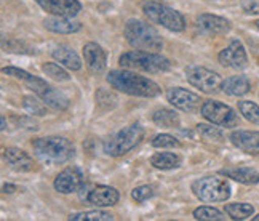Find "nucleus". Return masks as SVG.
Returning <instances> with one entry per match:
<instances>
[{"mask_svg":"<svg viewBox=\"0 0 259 221\" xmlns=\"http://www.w3.org/2000/svg\"><path fill=\"white\" fill-rule=\"evenodd\" d=\"M2 72L4 74H8V76H12L18 80H21V82L31 90V92H34L38 98H44L48 92H50V87L44 79L40 77H35L32 74H29L26 71H23V69H19V67H13V66H8V67H4L2 69Z\"/></svg>","mask_w":259,"mask_h":221,"instance_id":"nucleus-13","label":"nucleus"},{"mask_svg":"<svg viewBox=\"0 0 259 221\" xmlns=\"http://www.w3.org/2000/svg\"><path fill=\"white\" fill-rule=\"evenodd\" d=\"M194 218L200 221H223L224 215L213 207H198L194 210Z\"/></svg>","mask_w":259,"mask_h":221,"instance_id":"nucleus-29","label":"nucleus"},{"mask_svg":"<svg viewBox=\"0 0 259 221\" xmlns=\"http://www.w3.org/2000/svg\"><path fill=\"white\" fill-rule=\"evenodd\" d=\"M226 213L232 219H246L253 216L254 207L250 204H227L226 205Z\"/></svg>","mask_w":259,"mask_h":221,"instance_id":"nucleus-26","label":"nucleus"},{"mask_svg":"<svg viewBox=\"0 0 259 221\" xmlns=\"http://www.w3.org/2000/svg\"><path fill=\"white\" fill-rule=\"evenodd\" d=\"M219 173L224 175L226 178H232L235 181L243 183V185L259 183V172L250 167H229V168H223Z\"/></svg>","mask_w":259,"mask_h":221,"instance_id":"nucleus-21","label":"nucleus"},{"mask_svg":"<svg viewBox=\"0 0 259 221\" xmlns=\"http://www.w3.org/2000/svg\"><path fill=\"white\" fill-rule=\"evenodd\" d=\"M85 183V178L80 168L77 167H67L59 173L55 179V189L61 194H72L77 193Z\"/></svg>","mask_w":259,"mask_h":221,"instance_id":"nucleus-11","label":"nucleus"},{"mask_svg":"<svg viewBox=\"0 0 259 221\" xmlns=\"http://www.w3.org/2000/svg\"><path fill=\"white\" fill-rule=\"evenodd\" d=\"M7 128V119H5V116H2V130H5Z\"/></svg>","mask_w":259,"mask_h":221,"instance_id":"nucleus-38","label":"nucleus"},{"mask_svg":"<svg viewBox=\"0 0 259 221\" xmlns=\"http://www.w3.org/2000/svg\"><path fill=\"white\" fill-rule=\"evenodd\" d=\"M214 125V124H213ZM213 125H208V124H198L197 125V132L202 138L205 139H214V141H223L224 139V135L223 132L219 130L218 127H213Z\"/></svg>","mask_w":259,"mask_h":221,"instance_id":"nucleus-32","label":"nucleus"},{"mask_svg":"<svg viewBox=\"0 0 259 221\" xmlns=\"http://www.w3.org/2000/svg\"><path fill=\"white\" fill-rule=\"evenodd\" d=\"M4 157L7 160V164L12 168L18 170V172H31L34 168V160L24 151L18 148H7L4 151Z\"/></svg>","mask_w":259,"mask_h":221,"instance_id":"nucleus-19","label":"nucleus"},{"mask_svg":"<svg viewBox=\"0 0 259 221\" xmlns=\"http://www.w3.org/2000/svg\"><path fill=\"white\" fill-rule=\"evenodd\" d=\"M166 99H168V103L175 106L176 109L184 110V113H191V114L198 113L203 104V99L200 96L181 87H175L168 90Z\"/></svg>","mask_w":259,"mask_h":221,"instance_id":"nucleus-10","label":"nucleus"},{"mask_svg":"<svg viewBox=\"0 0 259 221\" xmlns=\"http://www.w3.org/2000/svg\"><path fill=\"white\" fill-rule=\"evenodd\" d=\"M144 138V128L141 124H132L126 128L117 132L103 143V149L111 157H122L132 149H135Z\"/></svg>","mask_w":259,"mask_h":221,"instance_id":"nucleus-5","label":"nucleus"},{"mask_svg":"<svg viewBox=\"0 0 259 221\" xmlns=\"http://www.w3.org/2000/svg\"><path fill=\"white\" fill-rule=\"evenodd\" d=\"M53 58L56 59V61L67 67V69H71V71H78V69L82 67V61H80V58H78V55L74 52V50L71 47H67V45H59L53 50Z\"/></svg>","mask_w":259,"mask_h":221,"instance_id":"nucleus-22","label":"nucleus"},{"mask_svg":"<svg viewBox=\"0 0 259 221\" xmlns=\"http://www.w3.org/2000/svg\"><path fill=\"white\" fill-rule=\"evenodd\" d=\"M254 24H256V27H257V29H259V21H256V23H254Z\"/></svg>","mask_w":259,"mask_h":221,"instance_id":"nucleus-40","label":"nucleus"},{"mask_svg":"<svg viewBox=\"0 0 259 221\" xmlns=\"http://www.w3.org/2000/svg\"><path fill=\"white\" fill-rule=\"evenodd\" d=\"M154 196V189L151 186H138L132 191V197L133 200H136V202H146V200H149Z\"/></svg>","mask_w":259,"mask_h":221,"instance_id":"nucleus-35","label":"nucleus"},{"mask_svg":"<svg viewBox=\"0 0 259 221\" xmlns=\"http://www.w3.org/2000/svg\"><path fill=\"white\" fill-rule=\"evenodd\" d=\"M15 189H16L15 185H5V186L2 188V191H4L5 194H12V193H15Z\"/></svg>","mask_w":259,"mask_h":221,"instance_id":"nucleus-37","label":"nucleus"},{"mask_svg":"<svg viewBox=\"0 0 259 221\" xmlns=\"http://www.w3.org/2000/svg\"><path fill=\"white\" fill-rule=\"evenodd\" d=\"M238 110L248 122L259 125V106L253 101H238Z\"/></svg>","mask_w":259,"mask_h":221,"instance_id":"nucleus-28","label":"nucleus"},{"mask_svg":"<svg viewBox=\"0 0 259 221\" xmlns=\"http://www.w3.org/2000/svg\"><path fill=\"white\" fill-rule=\"evenodd\" d=\"M83 58L88 69L93 74H103L107 66L106 52L95 42H88L83 47Z\"/></svg>","mask_w":259,"mask_h":221,"instance_id":"nucleus-16","label":"nucleus"},{"mask_svg":"<svg viewBox=\"0 0 259 221\" xmlns=\"http://www.w3.org/2000/svg\"><path fill=\"white\" fill-rule=\"evenodd\" d=\"M251 84L245 76H232L223 82V92L229 96H243L250 92Z\"/></svg>","mask_w":259,"mask_h":221,"instance_id":"nucleus-23","label":"nucleus"},{"mask_svg":"<svg viewBox=\"0 0 259 221\" xmlns=\"http://www.w3.org/2000/svg\"><path fill=\"white\" fill-rule=\"evenodd\" d=\"M42 71L48 76V77H52L55 80H58V82H67L69 79H71V76H69L64 69L56 64V63H45L42 66Z\"/></svg>","mask_w":259,"mask_h":221,"instance_id":"nucleus-31","label":"nucleus"},{"mask_svg":"<svg viewBox=\"0 0 259 221\" xmlns=\"http://www.w3.org/2000/svg\"><path fill=\"white\" fill-rule=\"evenodd\" d=\"M218 59L224 67H231V69H245L248 64L245 47L238 42V40H232V42L219 53Z\"/></svg>","mask_w":259,"mask_h":221,"instance_id":"nucleus-12","label":"nucleus"},{"mask_svg":"<svg viewBox=\"0 0 259 221\" xmlns=\"http://www.w3.org/2000/svg\"><path fill=\"white\" fill-rule=\"evenodd\" d=\"M23 106L27 113H31L34 116H45L47 114V104L45 101L40 98L37 99L34 96H24V101H23Z\"/></svg>","mask_w":259,"mask_h":221,"instance_id":"nucleus-30","label":"nucleus"},{"mask_svg":"<svg viewBox=\"0 0 259 221\" xmlns=\"http://www.w3.org/2000/svg\"><path fill=\"white\" fill-rule=\"evenodd\" d=\"M118 199H120V194L115 188L99 185L88 193L87 202L95 207H112L118 202Z\"/></svg>","mask_w":259,"mask_h":221,"instance_id":"nucleus-17","label":"nucleus"},{"mask_svg":"<svg viewBox=\"0 0 259 221\" xmlns=\"http://www.w3.org/2000/svg\"><path fill=\"white\" fill-rule=\"evenodd\" d=\"M32 151L38 160L53 165L69 162L75 154L74 144L64 136L37 138L32 141Z\"/></svg>","mask_w":259,"mask_h":221,"instance_id":"nucleus-2","label":"nucleus"},{"mask_svg":"<svg viewBox=\"0 0 259 221\" xmlns=\"http://www.w3.org/2000/svg\"><path fill=\"white\" fill-rule=\"evenodd\" d=\"M143 12L151 23L160 24L171 32H183L186 29L184 16L166 5H162L158 2H146L143 7Z\"/></svg>","mask_w":259,"mask_h":221,"instance_id":"nucleus-7","label":"nucleus"},{"mask_svg":"<svg viewBox=\"0 0 259 221\" xmlns=\"http://www.w3.org/2000/svg\"><path fill=\"white\" fill-rule=\"evenodd\" d=\"M152 120L157 124V125H160L163 128H175L179 125V116L175 113L173 109H158L154 113L152 116Z\"/></svg>","mask_w":259,"mask_h":221,"instance_id":"nucleus-25","label":"nucleus"},{"mask_svg":"<svg viewBox=\"0 0 259 221\" xmlns=\"http://www.w3.org/2000/svg\"><path fill=\"white\" fill-rule=\"evenodd\" d=\"M192 191L202 202H226L231 197V185L226 178L205 176L194 181Z\"/></svg>","mask_w":259,"mask_h":221,"instance_id":"nucleus-6","label":"nucleus"},{"mask_svg":"<svg viewBox=\"0 0 259 221\" xmlns=\"http://www.w3.org/2000/svg\"><path fill=\"white\" fill-rule=\"evenodd\" d=\"M71 221H112L114 216L103 210H92V212H82V213H74L69 216Z\"/></svg>","mask_w":259,"mask_h":221,"instance_id":"nucleus-27","label":"nucleus"},{"mask_svg":"<svg viewBox=\"0 0 259 221\" xmlns=\"http://www.w3.org/2000/svg\"><path fill=\"white\" fill-rule=\"evenodd\" d=\"M123 34L126 42L136 50H144V52H158L163 47V40L149 23L141 19H128Z\"/></svg>","mask_w":259,"mask_h":221,"instance_id":"nucleus-3","label":"nucleus"},{"mask_svg":"<svg viewBox=\"0 0 259 221\" xmlns=\"http://www.w3.org/2000/svg\"><path fill=\"white\" fill-rule=\"evenodd\" d=\"M200 114L218 127L234 128L238 125V116L235 114V110L231 106L219 103V101H213V99L203 101Z\"/></svg>","mask_w":259,"mask_h":221,"instance_id":"nucleus-9","label":"nucleus"},{"mask_svg":"<svg viewBox=\"0 0 259 221\" xmlns=\"http://www.w3.org/2000/svg\"><path fill=\"white\" fill-rule=\"evenodd\" d=\"M197 29L205 35H224L231 31V23L226 18L203 13L195 21Z\"/></svg>","mask_w":259,"mask_h":221,"instance_id":"nucleus-14","label":"nucleus"},{"mask_svg":"<svg viewBox=\"0 0 259 221\" xmlns=\"http://www.w3.org/2000/svg\"><path fill=\"white\" fill-rule=\"evenodd\" d=\"M152 146L157 148V149H168V148H179V146H181V143H179L173 135L160 133V135L154 136Z\"/></svg>","mask_w":259,"mask_h":221,"instance_id":"nucleus-33","label":"nucleus"},{"mask_svg":"<svg viewBox=\"0 0 259 221\" xmlns=\"http://www.w3.org/2000/svg\"><path fill=\"white\" fill-rule=\"evenodd\" d=\"M45 27L48 31H52L55 34H74L77 31H80L82 24L78 21H74L72 18L69 16H53V18H47L44 21Z\"/></svg>","mask_w":259,"mask_h":221,"instance_id":"nucleus-20","label":"nucleus"},{"mask_svg":"<svg viewBox=\"0 0 259 221\" xmlns=\"http://www.w3.org/2000/svg\"><path fill=\"white\" fill-rule=\"evenodd\" d=\"M186 77L189 80V84L208 95L218 93L223 88V82H224L218 72L210 71V69L202 66H187Z\"/></svg>","mask_w":259,"mask_h":221,"instance_id":"nucleus-8","label":"nucleus"},{"mask_svg":"<svg viewBox=\"0 0 259 221\" xmlns=\"http://www.w3.org/2000/svg\"><path fill=\"white\" fill-rule=\"evenodd\" d=\"M106 80L112 88L132 96L155 98L162 93V88L154 80L138 76L132 71H125V69L123 71H111L106 76Z\"/></svg>","mask_w":259,"mask_h":221,"instance_id":"nucleus-1","label":"nucleus"},{"mask_svg":"<svg viewBox=\"0 0 259 221\" xmlns=\"http://www.w3.org/2000/svg\"><path fill=\"white\" fill-rule=\"evenodd\" d=\"M242 8L248 15H259V0H242Z\"/></svg>","mask_w":259,"mask_h":221,"instance_id":"nucleus-36","label":"nucleus"},{"mask_svg":"<svg viewBox=\"0 0 259 221\" xmlns=\"http://www.w3.org/2000/svg\"><path fill=\"white\" fill-rule=\"evenodd\" d=\"M254 221H259V215H257V216H254Z\"/></svg>","mask_w":259,"mask_h":221,"instance_id":"nucleus-39","label":"nucleus"},{"mask_svg":"<svg viewBox=\"0 0 259 221\" xmlns=\"http://www.w3.org/2000/svg\"><path fill=\"white\" fill-rule=\"evenodd\" d=\"M96 103L101 109H112L117 104V98L114 93L107 92V90H98L96 92Z\"/></svg>","mask_w":259,"mask_h":221,"instance_id":"nucleus-34","label":"nucleus"},{"mask_svg":"<svg viewBox=\"0 0 259 221\" xmlns=\"http://www.w3.org/2000/svg\"><path fill=\"white\" fill-rule=\"evenodd\" d=\"M181 157L175 153H157L151 157V164L158 170H173L181 165Z\"/></svg>","mask_w":259,"mask_h":221,"instance_id":"nucleus-24","label":"nucleus"},{"mask_svg":"<svg viewBox=\"0 0 259 221\" xmlns=\"http://www.w3.org/2000/svg\"><path fill=\"white\" fill-rule=\"evenodd\" d=\"M47 13L55 16H69L74 18L82 10L78 0H35Z\"/></svg>","mask_w":259,"mask_h":221,"instance_id":"nucleus-15","label":"nucleus"},{"mask_svg":"<svg viewBox=\"0 0 259 221\" xmlns=\"http://www.w3.org/2000/svg\"><path fill=\"white\" fill-rule=\"evenodd\" d=\"M231 141L235 148L251 156L259 154V132L250 130H235L231 135Z\"/></svg>","mask_w":259,"mask_h":221,"instance_id":"nucleus-18","label":"nucleus"},{"mask_svg":"<svg viewBox=\"0 0 259 221\" xmlns=\"http://www.w3.org/2000/svg\"><path fill=\"white\" fill-rule=\"evenodd\" d=\"M118 64L126 69H135V71L143 72H165L171 67L170 61L158 53L154 52H144V50H133L126 52L118 58Z\"/></svg>","mask_w":259,"mask_h":221,"instance_id":"nucleus-4","label":"nucleus"}]
</instances>
